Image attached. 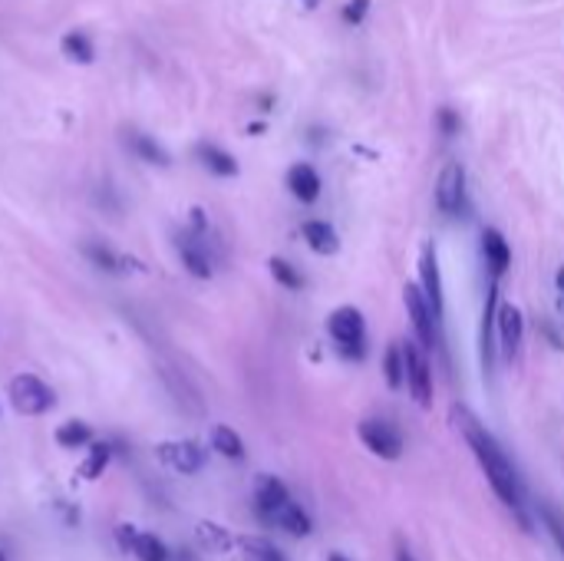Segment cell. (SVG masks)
<instances>
[{
  "label": "cell",
  "mask_w": 564,
  "mask_h": 561,
  "mask_svg": "<svg viewBox=\"0 0 564 561\" xmlns=\"http://www.w3.org/2000/svg\"><path fill=\"white\" fill-rule=\"evenodd\" d=\"M360 439L373 456L380 459H400L403 456V436L386 420H363L360 423Z\"/></svg>",
  "instance_id": "cell-5"
},
{
  "label": "cell",
  "mask_w": 564,
  "mask_h": 561,
  "mask_svg": "<svg viewBox=\"0 0 564 561\" xmlns=\"http://www.w3.org/2000/svg\"><path fill=\"white\" fill-rule=\"evenodd\" d=\"M327 561H346V558H344V555H330Z\"/></svg>",
  "instance_id": "cell-37"
},
{
  "label": "cell",
  "mask_w": 564,
  "mask_h": 561,
  "mask_svg": "<svg viewBox=\"0 0 564 561\" xmlns=\"http://www.w3.org/2000/svg\"><path fill=\"white\" fill-rule=\"evenodd\" d=\"M465 201V169L462 162H446L436 182V205L442 215H459Z\"/></svg>",
  "instance_id": "cell-6"
},
{
  "label": "cell",
  "mask_w": 564,
  "mask_h": 561,
  "mask_svg": "<svg viewBox=\"0 0 564 561\" xmlns=\"http://www.w3.org/2000/svg\"><path fill=\"white\" fill-rule=\"evenodd\" d=\"M155 456L162 459V466L175 469V472H185V476H192V472H198V469L205 466V453H202L195 443H188V439L162 443L159 449H155Z\"/></svg>",
  "instance_id": "cell-8"
},
{
  "label": "cell",
  "mask_w": 564,
  "mask_h": 561,
  "mask_svg": "<svg viewBox=\"0 0 564 561\" xmlns=\"http://www.w3.org/2000/svg\"><path fill=\"white\" fill-rule=\"evenodd\" d=\"M288 502H290V492L284 482L274 479V476H261V479H258V486H254V509H258V515H261L265 522H274L277 512Z\"/></svg>",
  "instance_id": "cell-9"
},
{
  "label": "cell",
  "mask_w": 564,
  "mask_h": 561,
  "mask_svg": "<svg viewBox=\"0 0 564 561\" xmlns=\"http://www.w3.org/2000/svg\"><path fill=\"white\" fill-rule=\"evenodd\" d=\"M267 268H271V274H274V280L281 284V288H288V291H300V288H304L300 271L294 268V265H288L284 257H271V261H267Z\"/></svg>",
  "instance_id": "cell-28"
},
{
  "label": "cell",
  "mask_w": 564,
  "mask_h": 561,
  "mask_svg": "<svg viewBox=\"0 0 564 561\" xmlns=\"http://www.w3.org/2000/svg\"><path fill=\"white\" fill-rule=\"evenodd\" d=\"M436 119H439V132H442V136H456V132H459V116H456L452 109H439Z\"/></svg>",
  "instance_id": "cell-32"
},
{
  "label": "cell",
  "mask_w": 564,
  "mask_h": 561,
  "mask_svg": "<svg viewBox=\"0 0 564 561\" xmlns=\"http://www.w3.org/2000/svg\"><path fill=\"white\" fill-rule=\"evenodd\" d=\"M419 274H423V294H426L429 307H433V317H436V320H442V278H439L436 248H426V251H423Z\"/></svg>",
  "instance_id": "cell-12"
},
{
  "label": "cell",
  "mask_w": 564,
  "mask_h": 561,
  "mask_svg": "<svg viewBox=\"0 0 564 561\" xmlns=\"http://www.w3.org/2000/svg\"><path fill=\"white\" fill-rule=\"evenodd\" d=\"M132 555L139 561H169V549L162 545V538L155 535H146V532H139L136 541H132Z\"/></svg>",
  "instance_id": "cell-25"
},
{
  "label": "cell",
  "mask_w": 564,
  "mask_h": 561,
  "mask_svg": "<svg viewBox=\"0 0 564 561\" xmlns=\"http://www.w3.org/2000/svg\"><path fill=\"white\" fill-rule=\"evenodd\" d=\"M496 334L498 344H502V353L505 360H512L521 347V334H525V317L515 304H498V317H496Z\"/></svg>",
  "instance_id": "cell-10"
},
{
  "label": "cell",
  "mask_w": 564,
  "mask_h": 561,
  "mask_svg": "<svg viewBox=\"0 0 564 561\" xmlns=\"http://www.w3.org/2000/svg\"><path fill=\"white\" fill-rule=\"evenodd\" d=\"M396 561H416L413 551H409V545H406V541H400V545H396Z\"/></svg>",
  "instance_id": "cell-35"
},
{
  "label": "cell",
  "mask_w": 564,
  "mask_h": 561,
  "mask_svg": "<svg viewBox=\"0 0 564 561\" xmlns=\"http://www.w3.org/2000/svg\"><path fill=\"white\" fill-rule=\"evenodd\" d=\"M403 301H406V314H409V320H413L416 337H419V344H423V351H433V344H436V334H433L436 317H433V307H429L423 288L406 284V288H403Z\"/></svg>",
  "instance_id": "cell-7"
},
{
  "label": "cell",
  "mask_w": 564,
  "mask_h": 561,
  "mask_svg": "<svg viewBox=\"0 0 564 561\" xmlns=\"http://www.w3.org/2000/svg\"><path fill=\"white\" fill-rule=\"evenodd\" d=\"M327 334L334 337L344 357H363L367 353V320L357 307H337L327 320Z\"/></svg>",
  "instance_id": "cell-2"
},
{
  "label": "cell",
  "mask_w": 564,
  "mask_h": 561,
  "mask_svg": "<svg viewBox=\"0 0 564 561\" xmlns=\"http://www.w3.org/2000/svg\"><path fill=\"white\" fill-rule=\"evenodd\" d=\"M11 403L23 416H44L53 407V390L34 374H20L11 380Z\"/></svg>",
  "instance_id": "cell-3"
},
{
  "label": "cell",
  "mask_w": 564,
  "mask_h": 561,
  "mask_svg": "<svg viewBox=\"0 0 564 561\" xmlns=\"http://www.w3.org/2000/svg\"><path fill=\"white\" fill-rule=\"evenodd\" d=\"M288 188L294 192V199H300V201H317L321 199V176L314 172V165H307V162H300V165H294L288 172Z\"/></svg>",
  "instance_id": "cell-14"
},
{
  "label": "cell",
  "mask_w": 564,
  "mask_h": 561,
  "mask_svg": "<svg viewBox=\"0 0 564 561\" xmlns=\"http://www.w3.org/2000/svg\"><path fill=\"white\" fill-rule=\"evenodd\" d=\"M300 232H304V241L311 245V251H317V255H334L337 248H340L337 232L327 222H304Z\"/></svg>",
  "instance_id": "cell-15"
},
{
  "label": "cell",
  "mask_w": 564,
  "mask_h": 561,
  "mask_svg": "<svg viewBox=\"0 0 564 561\" xmlns=\"http://www.w3.org/2000/svg\"><path fill=\"white\" fill-rule=\"evenodd\" d=\"M383 374H386V383H390V390H403V386H406L403 344H390V347H386V357H383Z\"/></svg>",
  "instance_id": "cell-20"
},
{
  "label": "cell",
  "mask_w": 564,
  "mask_h": 561,
  "mask_svg": "<svg viewBox=\"0 0 564 561\" xmlns=\"http://www.w3.org/2000/svg\"><path fill=\"white\" fill-rule=\"evenodd\" d=\"M304 4H307V7H317V4H321V0H304Z\"/></svg>",
  "instance_id": "cell-38"
},
{
  "label": "cell",
  "mask_w": 564,
  "mask_h": 561,
  "mask_svg": "<svg viewBox=\"0 0 564 561\" xmlns=\"http://www.w3.org/2000/svg\"><path fill=\"white\" fill-rule=\"evenodd\" d=\"M496 317H498V278H492L489 291H485V311H482V330H479V351H482L485 374L492 370V337H496Z\"/></svg>",
  "instance_id": "cell-11"
},
{
  "label": "cell",
  "mask_w": 564,
  "mask_h": 561,
  "mask_svg": "<svg viewBox=\"0 0 564 561\" xmlns=\"http://www.w3.org/2000/svg\"><path fill=\"white\" fill-rule=\"evenodd\" d=\"M60 50H63V57L73 59V63H92V57H96V50H92V40L86 34H80V30H69L63 40H60Z\"/></svg>",
  "instance_id": "cell-19"
},
{
  "label": "cell",
  "mask_w": 564,
  "mask_h": 561,
  "mask_svg": "<svg viewBox=\"0 0 564 561\" xmlns=\"http://www.w3.org/2000/svg\"><path fill=\"white\" fill-rule=\"evenodd\" d=\"M482 255H485V261H489L492 278H502L508 271V265H512V248H508V241L502 238V232H496V228H485L482 232Z\"/></svg>",
  "instance_id": "cell-13"
},
{
  "label": "cell",
  "mask_w": 564,
  "mask_h": 561,
  "mask_svg": "<svg viewBox=\"0 0 564 561\" xmlns=\"http://www.w3.org/2000/svg\"><path fill=\"white\" fill-rule=\"evenodd\" d=\"M403 357H406V386L413 399L423 409L433 407V370L426 363V353H423V344H413L406 340L403 344Z\"/></svg>",
  "instance_id": "cell-4"
},
{
  "label": "cell",
  "mask_w": 564,
  "mask_h": 561,
  "mask_svg": "<svg viewBox=\"0 0 564 561\" xmlns=\"http://www.w3.org/2000/svg\"><path fill=\"white\" fill-rule=\"evenodd\" d=\"M538 515H542L544 528L552 532L554 545H558V549H561V555H564V515L558 512L554 505H548V502H538Z\"/></svg>",
  "instance_id": "cell-30"
},
{
  "label": "cell",
  "mask_w": 564,
  "mask_h": 561,
  "mask_svg": "<svg viewBox=\"0 0 564 561\" xmlns=\"http://www.w3.org/2000/svg\"><path fill=\"white\" fill-rule=\"evenodd\" d=\"M211 446H215V453H221L225 459H244L242 436L234 433L231 426H215V430H211Z\"/></svg>",
  "instance_id": "cell-21"
},
{
  "label": "cell",
  "mask_w": 564,
  "mask_h": 561,
  "mask_svg": "<svg viewBox=\"0 0 564 561\" xmlns=\"http://www.w3.org/2000/svg\"><path fill=\"white\" fill-rule=\"evenodd\" d=\"M242 551L251 561H284V555H281L267 538H254V535L242 538Z\"/></svg>",
  "instance_id": "cell-29"
},
{
  "label": "cell",
  "mask_w": 564,
  "mask_h": 561,
  "mask_svg": "<svg viewBox=\"0 0 564 561\" xmlns=\"http://www.w3.org/2000/svg\"><path fill=\"white\" fill-rule=\"evenodd\" d=\"M129 146H132V153L142 159V162H152V165H169V153L162 149L159 142L149 139V136H142V132H132L129 136Z\"/></svg>",
  "instance_id": "cell-22"
},
{
  "label": "cell",
  "mask_w": 564,
  "mask_h": 561,
  "mask_svg": "<svg viewBox=\"0 0 564 561\" xmlns=\"http://www.w3.org/2000/svg\"><path fill=\"white\" fill-rule=\"evenodd\" d=\"M83 255L92 261V268L109 271V274H119V271H126V265H132V261L119 257L115 251H109V248H103V245H86L83 248Z\"/></svg>",
  "instance_id": "cell-23"
},
{
  "label": "cell",
  "mask_w": 564,
  "mask_h": 561,
  "mask_svg": "<svg viewBox=\"0 0 564 561\" xmlns=\"http://www.w3.org/2000/svg\"><path fill=\"white\" fill-rule=\"evenodd\" d=\"M0 561H7V555H4V551H0Z\"/></svg>",
  "instance_id": "cell-39"
},
{
  "label": "cell",
  "mask_w": 564,
  "mask_h": 561,
  "mask_svg": "<svg viewBox=\"0 0 564 561\" xmlns=\"http://www.w3.org/2000/svg\"><path fill=\"white\" fill-rule=\"evenodd\" d=\"M554 280H558V291L564 294V265H561V268H558V274H554Z\"/></svg>",
  "instance_id": "cell-36"
},
{
  "label": "cell",
  "mask_w": 564,
  "mask_h": 561,
  "mask_svg": "<svg viewBox=\"0 0 564 561\" xmlns=\"http://www.w3.org/2000/svg\"><path fill=\"white\" fill-rule=\"evenodd\" d=\"M179 255H182V265L188 268V274L211 278V257L205 255V248L198 245V238H182L179 241Z\"/></svg>",
  "instance_id": "cell-17"
},
{
  "label": "cell",
  "mask_w": 564,
  "mask_h": 561,
  "mask_svg": "<svg viewBox=\"0 0 564 561\" xmlns=\"http://www.w3.org/2000/svg\"><path fill=\"white\" fill-rule=\"evenodd\" d=\"M106 466H109V443H90V456L83 459L80 476L83 479H99Z\"/></svg>",
  "instance_id": "cell-26"
},
{
  "label": "cell",
  "mask_w": 564,
  "mask_h": 561,
  "mask_svg": "<svg viewBox=\"0 0 564 561\" xmlns=\"http://www.w3.org/2000/svg\"><path fill=\"white\" fill-rule=\"evenodd\" d=\"M456 413H459L456 423H459L462 436H465L469 449H473L475 459H479V466L485 469V476H489V482H492L496 495L508 505V509H512V512H515V518H519L521 525L528 528V518H525V509H521V482H519L515 466H512V459H508L505 449L496 443V436L489 433L479 420L469 416V409H456Z\"/></svg>",
  "instance_id": "cell-1"
},
{
  "label": "cell",
  "mask_w": 564,
  "mask_h": 561,
  "mask_svg": "<svg viewBox=\"0 0 564 561\" xmlns=\"http://www.w3.org/2000/svg\"><path fill=\"white\" fill-rule=\"evenodd\" d=\"M542 330H544V337L552 340V344H554V347H558V351H564V340L558 337V330H554L552 324H548V320H544V324H542Z\"/></svg>",
  "instance_id": "cell-34"
},
{
  "label": "cell",
  "mask_w": 564,
  "mask_h": 561,
  "mask_svg": "<svg viewBox=\"0 0 564 561\" xmlns=\"http://www.w3.org/2000/svg\"><path fill=\"white\" fill-rule=\"evenodd\" d=\"M57 443L63 446V449H80V446H90L92 430L83 420H69L57 430Z\"/></svg>",
  "instance_id": "cell-24"
},
{
  "label": "cell",
  "mask_w": 564,
  "mask_h": 561,
  "mask_svg": "<svg viewBox=\"0 0 564 561\" xmlns=\"http://www.w3.org/2000/svg\"><path fill=\"white\" fill-rule=\"evenodd\" d=\"M195 535H198V541L211 551H228L231 545H234V538H231L221 525H215V522H202V525L195 528Z\"/></svg>",
  "instance_id": "cell-27"
},
{
  "label": "cell",
  "mask_w": 564,
  "mask_h": 561,
  "mask_svg": "<svg viewBox=\"0 0 564 561\" xmlns=\"http://www.w3.org/2000/svg\"><path fill=\"white\" fill-rule=\"evenodd\" d=\"M274 525H281L284 532H288V535H294V538H304V535H311L314 522H311V515L304 512L300 505L288 502L284 509H281V512H277Z\"/></svg>",
  "instance_id": "cell-18"
},
{
  "label": "cell",
  "mask_w": 564,
  "mask_h": 561,
  "mask_svg": "<svg viewBox=\"0 0 564 561\" xmlns=\"http://www.w3.org/2000/svg\"><path fill=\"white\" fill-rule=\"evenodd\" d=\"M367 11H369V0H350L344 7V20L346 24H363Z\"/></svg>",
  "instance_id": "cell-31"
},
{
  "label": "cell",
  "mask_w": 564,
  "mask_h": 561,
  "mask_svg": "<svg viewBox=\"0 0 564 561\" xmlns=\"http://www.w3.org/2000/svg\"><path fill=\"white\" fill-rule=\"evenodd\" d=\"M198 159H202V165H205L208 172H215V176H225V178L238 176L234 155L218 149V146H211V142H202V146H198Z\"/></svg>",
  "instance_id": "cell-16"
},
{
  "label": "cell",
  "mask_w": 564,
  "mask_h": 561,
  "mask_svg": "<svg viewBox=\"0 0 564 561\" xmlns=\"http://www.w3.org/2000/svg\"><path fill=\"white\" fill-rule=\"evenodd\" d=\"M136 535H139V532H132V528H126V525L115 528V538L123 541V549H126V551H132V541H136Z\"/></svg>",
  "instance_id": "cell-33"
}]
</instances>
